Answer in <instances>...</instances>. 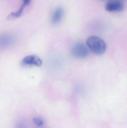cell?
Instances as JSON below:
<instances>
[{"instance_id": "cell-3", "label": "cell", "mask_w": 127, "mask_h": 128, "mask_svg": "<svg viewBox=\"0 0 127 128\" xmlns=\"http://www.w3.org/2000/svg\"><path fill=\"white\" fill-rule=\"evenodd\" d=\"M124 8V2L121 0H109L105 5V10L109 12H121Z\"/></svg>"}, {"instance_id": "cell-9", "label": "cell", "mask_w": 127, "mask_h": 128, "mask_svg": "<svg viewBox=\"0 0 127 128\" xmlns=\"http://www.w3.org/2000/svg\"><path fill=\"white\" fill-rule=\"evenodd\" d=\"M31 1V0H22V4L26 6L30 4Z\"/></svg>"}, {"instance_id": "cell-1", "label": "cell", "mask_w": 127, "mask_h": 128, "mask_svg": "<svg viewBox=\"0 0 127 128\" xmlns=\"http://www.w3.org/2000/svg\"><path fill=\"white\" fill-rule=\"evenodd\" d=\"M86 44L91 52L95 54L101 55L105 52L106 44L101 38L96 36H91L87 39Z\"/></svg>"}, {"instance_id": "cell-11", "label": "cell", "mask_w": 127, "mask_h": 128, "mask_svg": "<svg viewBox=\"0 0 127 128\" xmlns=\"http://www.w3.org/2000/svg\"></svg>"}, {"instance_id": "cell-10", "label": "cell", "mask_w": 127, "mask_h": 128, "mask_svg": "<svg viewBox=\"0 0 127 128\" xmlns=\"http://www.w3.org/2000/svg\"><path fill=\"white\" fill-rule=\"evenodd\" d=\"M16 128H25V127L23 124L20 123L17 125Z\"/></svg>"}, {"instance_id": "cell-2", "label": "cell", "mask_w": 127, "mask_h": 128, "mask_svg": "<svg viewBox=\"0 0 127 128\" xmlns=\"http://www.w3.org/2000/svg\"><path fill=\"white\" fill-rule=\"evenodd\" d=\"M71 52L72 56L78 58H86L89 54L88 50L86 46L80 43L75 44L72 48Z\"/></svg>"}, {"instance_id": "cell-5", "label": "cell", "mask_w": 127, "mask_h": 128, "mask_svg": "<svg viewBox=\"0 0 127 128\" xmlns=\"http://www.w3.org/2000/svg\"><path fill=\"white\" fill-rule=\"evenodd\" d=\"M64 11L62 7L57 8L54 10L51 17V22L53 24H56L59 23L62 19Z\"/></svg>"}, {"instance_id": "cell-6", "label": "cell", "mask_w": 127, "mask_h": 128, "mask_svg": "<svg viewBox=\"0 0 127 128\" xmlns=\"http://www.w3.org/2000/svg\"><path fill=\"white\" fill-rule=\"evenodd\" d=\"M15 39L12 35L6 34L4 35L0 39V44L3 46H9L14 42Z\"/></svg>"}, {"instance_id": "cell-4", "label": "cell", "mask_w": 127, "mask_h": 128, "mask_svg": "<svg viewBox=\"0 0 127 128\" xmlns=\"http://www.w3.org/2000/svg\"><path fill=\"white\" fill-rule=\"evenodd\" d=\"M42 60L40 58L34 55L28 56L24 58L22 60L21 64L24 66H41L42 64Z\"/></svg>"}, {"instance_id": "cell-7", "label": "cell", "mask_w": 127, "mask_h": 128, "mask_svg": "<svg viewBox=\"0 0 127 128\" xmlns=\"http://www.w3.org/2000/svg\"><path fill=\"white\" fill-rule=\"evenodd\" d=\"M25 6L23 5V4H22L21 6L20 7V8L18 10L15 12H12L9 14V16L7 17V19L8 20H12L14 19L17 18L21 16L23 13V11L24 10V8L25 7Z\"/></svg>"}, {"instance_id": "cell-8", "label": "cell", "mask_w": 127, "mask_h": 128, "mask_svg": "<svg viewBox=\"0 0 127 128\" xmlns=\"http://www.w3.org/2000/svg\"><path fill=\"white\" fill-rule=\"evenodd\" d=\"M33 121L34 123H35L36 125L39 126H41L43 125L44 124V122L42 120L41 118H34L33 119Z\"/></svg>"}]
</instances>
